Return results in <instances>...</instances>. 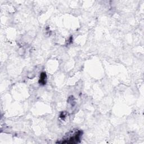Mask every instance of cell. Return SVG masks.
Listing matches in <instances>:
<instances>
[{
  "mask_svg": "<svg viewBox=\"0 0 144 144\" xmlns=\"http://www.w3.org/2000/svg\"><path fill=\"white\" fill-rule=\"evenodd\" d=\"M46 74L44 72H42L41 74V77H40V79H39V83L41 84H46Z\"/></svg>",
  "mask_w": 144,
  "mask_h": 144,
  "instance_id": "6da1fadb",
  "label": "cell"
}]
</instances>
